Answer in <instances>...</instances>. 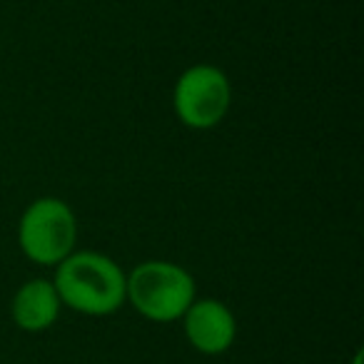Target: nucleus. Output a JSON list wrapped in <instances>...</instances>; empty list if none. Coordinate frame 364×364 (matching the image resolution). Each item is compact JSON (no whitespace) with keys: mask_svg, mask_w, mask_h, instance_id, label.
Segmentation results:
<instances>
[{"mask_svg":"<svg viewBox=\"0 0 364 364\" xmlns=\"http://www.w3.org/2000/svg\"><path fill=\"white\" fill-rule=\"evenodd\" d=\"M53 284L63 307L87 317H107L125 304V272L115 259L95 250L68 255L55 264Z\"/></svg>","mask_w":364,"mask_h":364,"instance_id":"obj_1","label":"nucleus"},{"mask_svg":"<svg viewBox=\"0 0 364 364\" xmlns=\"http://www.w3.org/2000/svg\"><path fill=\"white\" fill-rule=\"evenodd\" d=\"M195 297L193 274L177 262L147 259L125 274V302L150 322H177Z\"/></svg>","mask_w":364,"mask_h":364,"instance_id":"obj_2","label":"nucleus"},{"mask_svg":"<svg viewBox=\"0 0 364 364\" xmlns=\"http://www.w3.org/2000/svg\"><path fill=\"white\" fill-rule=\"evenodd\" d=\"M77 242V218L60 198H38L26 208L18 223V245L31 262L55 267Z\"/></svg>","mask_w":364,"mask_h":364,"instance_id":"obj_3","label":"nucleus"},{"mask_svg":"<svg viewBox=\"0 0 364 364\" xmlns=\"http://www.w3.org/2000/svg\"><path fill=\"white\" fill-rule=\"evenodd\" d=\"M232 105V85L225 70L198 63L177 77L172 87V110L190 130H213L228 117Z\"/></svg>","mask_w":364,"mask_h":364,"instance_id":"obj_4","label":"nucleus"},{"mask_svg":"<svg viewBox=\"0 0 364 364\" xmlns=\"http://www.w3.org/2000/svg\"><path fill=\"white\" fill-rule=\"evenodd\" d=\"M182 327L190 347L208 357L225 354L237 337V319L232 309L215 297H195L188 312L182 314Z\"/></svg>","mask_w":364,"mask_h":364,"instance_id":"obj_5","label":"nucleus"},{"mask_svg":"<svg viewBox=\"0 0 364 364\" xmlns=\"http://www.w3.org/2000/svg\"><path fill=\"white\" fill-rule=\"evenodd\" d=\"M60 294H58L53 279L46 277H36L23 282L21 287L16 289L11 302V317L16 322L18 329L23 332H46L60 317Z\"/></svg>","mask_w":364,"mask_h":364,"instance_id":"obj_6","label":"nucleus"},{"mask_svg":"<svg viewBox=\"0 0 364 364\" xmlns=\"http://www.w3.org/2000/svg\"><path fill=\"white\" fill-rule=\"evenodd\" d=\"M352 364H364V352H362V349H359V352L352 357Z\"/></svg>","mask_w":364,"mask_h":364,"instance_id":"obj_7","label":"nucleus"}]
</instances>
